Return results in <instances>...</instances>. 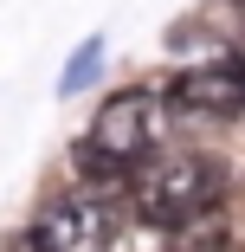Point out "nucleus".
I'll list each match as a JSON object with an SVG mask.
<instances>
[{
    "label": "nucleus",
    "mask_w": 245,
    "mask_h": 252,
    "mask_svg": "<svg viewBox=\"0 0 245 252\" xmlns=\"http://www.w3.org/2000/svg\"><path fill=\"white\" fill-rule=\"evenodd\" d=\"M226 200V168L213 156H162L136 175V220L155 233H187L200 220H219Z\"/></svg>",
    "instance_id": "1"
},
{
    "label": "nucleus",
    "mask_w": 245,
    "mask_h": 252,
    "mask_svg": "<svg viewBox=\"0 0 245 252\" xmlns=\"http://www.w3.org/2000/svg\"><path fill=\"white\" fill-rule=\"evenodd\" d=\"M168 123H174V97L155 91V84H129V91H116V97L97 104L84 142H90L104 162L136 168V162H149L155 149L168 142Z\"/></svg>",
    "instance_id": "2"
},
{
    "label": "nucleus",
    "mask_w": 245,
    "mask_h": 252,
    "mask_svg": "<svg viewBox=\"0 0 245 252\" xmlns=\"http://www.w3.org/2000/svg\"><path fill=\"white\" fill-rule=\"evenodd\" d=\"M32 239L45 252H110L116 246V207L90 188H65L39 207L32 220Z\"/></svg>",
    "instance_id": "3"
},
{
    "label": "nucleus",
    "mask_w": 245,
    "mask_h": 252,
    "mask_svg": "<svg viewBox=\"0 0 245 252\" xmlns=\"http://www.w3.org/2000/svg\"><path fill=\"white\" fill-rule=\"evenodd\" d=\"M168 97L187 117H232V110H245V59L226 52V59H207V65H187L168 84Z\"/></svg>",
    "instance_id": "4"
},
{
    "label": "nucleus",
    "mask_w": 245,
    "mask_h": 252,
    "mask_svg": "<svg viewBox=\"0 0 245 252\" xmlns=\"http://www.w3.org/2000/svg\"><path fill=\"white\" fill-rule=\"evenodd\" d=\"M168 252H232V233H226V220H200V226L174 233Z\"/></svg>",
    "instance_id": "5"
},
{
    "label": "nucleus",
    "mask_w": 245,
    "mask_h": 252,
    "mask_svg": "<svg viewBox=\"0 0 245 252\" xmlns=\"http://www.w3.org/2000/svg\"><path fill=\"white\" fill-rule=\"evenodd\" d=\"M97 65H104V39H90L84 52H78V59L65 65V78H58V91H65V97H71V91H84V84L97 78Z\"/></svg>",
    "instance_id": "6"
}]
</instances>
